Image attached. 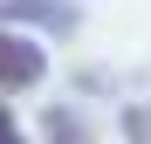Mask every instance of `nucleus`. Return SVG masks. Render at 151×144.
Returning <instances> with one entry per match:
<instances>
[{
	"label": "nucleus",
	"mask_w": 151,
	"mask_h": 144,
	"mask_svg": "<svg viewBox=\"0 0 151 144\" xmlns=\"http://www.w3.org/2000/svg\"><path fill=\"white\" fill-rule=\"evenodd\" d=\"M0 144H28V137H21V124H14L7 110H0Z\"/></svg>",
	"instance_id": "obj_2"
},
{
	"label": "nucleus",
	"mask_w": 151,
	"mask_h": 144,
	"mask_svg": "<svg viewBox=\"0 0 151 144\" xmlns=\"http://www.w3.org/2000/svg\"><path fill=\"white\" fill-rule=\"evenodd\" d=\"M41 48L35 41H21V34H0V89H28V82H41Z\"/></svg>",
	"instance_id": "obj_1"
}]
</instances>
